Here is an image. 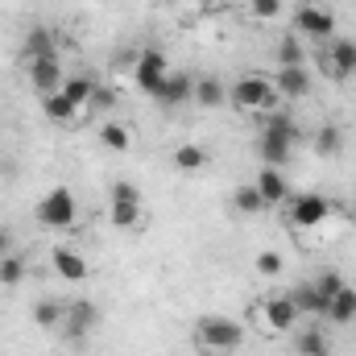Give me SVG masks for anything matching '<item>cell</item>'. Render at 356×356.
<instances>
[{
	"instance_id": "cell-20",
	"label": "cell",
	"mask_w": 356,
	"mask_h": 356,
	"mask_svg": "<svg viewBox=\"0 0 356 356\" xmlns=\"http://www.w3.org/2000/svg\"><path fill=\"white\" fill-rule=\"evenodd\" d=\"M311 145H315L319 158H332V154L344 149V129H340V124H319L315 137H311Z\"/></svg>"
},
{
	"instance_id": "cell-12",
	"label": "cell",
	"mask_w": 356,
	"mask_h": 356,
	"mask_svg": "<svg viewBox=\"0 0 356 356\" xmlns=\"http://www.w3.org/2000/svg\"><path fill=\"white\" fill-rule=\"evenodd\" d=\"M191 95H195V79L182 75V71H178V75L170 71V79L162 83V91H158L154 99H158L162 108H182V104H191Z\"/></svg>"
},
{
	"instance_id": "cell-6",
	"label": "cell",
	"mask_w": 356,
	"mask_h": 356,
	"mask_svg": "<svg viewBox=\"0 0 356 356\" xmlns=\"http://www.w3.org/2000/svg\"><path fill=\"white\" fill-rule=\"evenodd\" d=\"M166 79H170V63H166V54H162V50H145V54L137 58V67H133V83H137V91H145V95L154 99Z\"/></svg>"
},
{
	"instance_id": "cell-37",
	"label": "cell",
	"mask_w": 356,
	"mask_h": 356,
	"mask_svg": "<svg viewBox=\"0 0 356 356\" xmlns=\"http://www.w3.org/2000/svg\"><path fill=\"white\" fill-rule=\"evenodd\" d=\"M195 4H199V8H220L224 0H195Z\"/></svg>"
},
{
	"instance_id": "cell-34",
	"label": "cell",
	"mask_w": 356,
	"mask_h": 356,
	"mask_svg": "<svg viewBox=\"0 0 356 356\" xmlns=\"http://www.w3.org/2000/svg\"><path fill=\"white\" fill-rule=\"evenodd\" d=\"M108 203H141V191H137L133 182L116 178V182H112V191H108Z\"/></svg>"
},
{
	"instance_id": "cell-8",
	"label": "cell",
	"mask_w": 356,
	"mask_h": 356,
	"mask_svg": "<svg viewBox=\"0 0 356 356\" xmlns=\"http://www.w3.org/2000/svg\"><path fill=\"white\" fill-rule=\"evenodd\" d=\"M273 91H277V99H307L315 91V79H311L307 67H277Z\"/></svg>"
},
{
	"instance_id": "cell-14",
	"label": "cell",
	"mask_w": 356,
	"mask_h": 356,
	"mask_svg": "<svg viewBox=\"0 0 356 356\" xmlns=\"http://www.w3.org/2000/svg\"><path fill=\"white\" fill-rule=\"evenodd\" d=\"M50 261H54V273H58L63 282H83V277H88V261H83L75 249H67V245H58V249L50 253Z\"/></svg>"
},
{
	"instance_id": "cell-36",
	"label": "cell",
	"mask_w": 356,
	"mask_h": 356,
	"mask_svg": "<svg viewBox=\"0 0 356 356\" xmlns=\"http://www.w3.org/2000/svg\"><path fill=\"white\" fill-rule=\"evenodd\" d=\"M4 253H13V232H8V228H0V257H4Z\"/></svg>"
},
{
	"instance_id": "cell-38",
	"label": "cell",
	"mask_w": 356,
	"mask_h": 356,
	"mask_svg": "<svg viewBox=\"0 0 356 356\" xmlns=\"http://www.w3.org/2000/svg\"><path fill=\"white\" fill-rule=\"evenodd\" d=\"M344 216H348V224L356 228V203H353V207H344Z\"/></svg>"
},
{
	"instance_id": "cell-17",
	"label": "cell",
	"mask_w": 356,
	"mask_h": 356,
	"mask_svg": "<svg viewBox=\"0 0 356 356\" xmlns=\"http://www.w3.org/2000/svg\"><path fill=\"white\" fill-rule=\"evenodd\" d=\"M290 298H294L298 315H319V319H327V302H332V298H323V294L315 290V282L294 286V290H290Z\"/></svg>"
},
{
	"instance_id": "cell-11",
	"label": "cell",
	"mask_w": 356,
	"mask_h": 356,
	"mask_svg": "<svg viewBox=\"0 0 356 356\" xmlns=\"http://www.w3.org/2000/svg\"><path fill=\"white\" fill-rule=\"evenodd\" d=\"M63 63H58V54H50V58H33L29 63V83L38 88V95H46V91H58L63 88Z\"/></svg>"
},
{
	"instance_id": "cell-10",
	"label": "cell",
	"mask_w": 356,
	"mask_h": 356,
	"mask_svg": "<svg viewBox=\"0 0 356 356\" xmlns=\"http://www.w3.org/2000/svg\"><path fill=\"white\" fill-rule=\"evenodd\" d=\"M323 71L332 79H353L356 75V42L353 38H340L327 46V58H323Z\"/></svg>"
},
{
	"instance_id": "cell-21",
	"label": "cell",
	"mask_w": 356,
	"mask_h": 356,
	"mask_svg": "<svg viewBox=\"0 0 356 356\" xmlns=\"http://www.w3.org/2000/svg\"><path fill=\"white\" fill-rule=\"evenodd\" d=\"M108 220H112V228L129 232L145 220V203H108Z\"/></svg>"
},
{
	"instance_id": "cell-29",
	"label": "cell",
	"mask_w": 356,
	"mask_h": 356,
	"mask_svg": "<svg viewBox=\"0 0 356 356\" xmlns=\"http://www.w3.org/2000/svg\"><path fill=\"white\" fill-rule=\"evenodd\" d=\"M294 353H298V356H327V336H323L319 327H311V332H302V336H298Z\"/></svg>"
},
{
	"instance_id": "cell-30",
	"label": "cell",
	"mask_w": 356,
	"mask_h": 356,
	"mask_svg": "<svg viewBox=\"0 0 356 356\" xmlns=\"http://www.w3.org/2000/svg\"><path fill=\"white\" fill-rule=\"evenodd\" d=\"M232 203H236V211H245V216H261V211H266V199H261L257 186H241Z\"/></svg>"
},
{
	"instance_id": "cell-27",
	"label": "cell",
	"mask_w": 356,
	"mask_h": 356,
	"mask_svg": "<svg viewBox=\"0 0 356 356\" xmlns=\"http://www.w3.org/2000/svg\"><path fill=\"white\" fill-rule=\"evenodd\" d=\"M257 149H261V158H266V166H286L290 162V145L286 141H277V137H269V133H261V141H257Z\"/></svg>"
},
{
	"instance_id": "cell-1",
	"label": "cell",
	"mask_w": 356,
	"mask_h": 356,
	"mask_svg": "<svg viewBox=\"0 0 356 356\" xmlns=\"http://www.w3.org/2000/svg\"><path fill=\"white\" fill-rule=\"evenodd\" d=\"M245 344V327L228 315H203L195 323V348L203 356H232Z\"/></svg>"
},
{
	"instance_id": "cell-35",
	"label": "cell",
	"mask_w": 356,
	"mask_h": 356,
	"mask_svg": "<svg viewBox=\"0 0 356 356\" xmlns=\"http://www.w3.org/2000/svg\"><path fill=\"white\" fill-rule=\"evenodd\" d=\"M282 269H286V257L273 253V249H266V253L257 257V273H261V277H282Z\"/></svg>"
},
{
	"instance_id": "cell-33",
	"label": "cell",
	"mask_w": 356,
	"mask_h": 356,
	"mask_svg": "<svg viewBox=\"0 0 356 356\" xmlns=\"http://www.w3.org/2000/svg\"><path fill=\"white\" fill-rule=\"evenodd\" d=\"M245 8H249V17H257V21H277V17H282V0H245Z\"/></svg>"
},
{
	"instance_id": "cell-24",
	"label": "cell",
	"mask_w": 356,
	"mask_h": 356,
	"mask_svg": "<svg viewBox=\"0 0 356 356\" xmlns=\"http://www.w3.org/2000/svg\"><path fill=\"white\" fill-rule=\"evenodd\" d=\"M199 108H220L228 99V88L220 79H195V95H191Z\"/></svg>"
},
{
	"instance_id": "cell-26",
	"label": "cell",
	"mask_w": 356,
	"mask_h": 356,
	"mask_svg": "<svg viewBox=\"0 0 356 356\" xmlns=\"http://www.w3.org/2000/svg\"><path fill=\"white\" fill-rule=\"evenodd\" d=\"M63 319H67V307H63V302H54V298H46V302H38V307H33V323H38V327H46V332H50V327H63Z\"/></svg>"
},
{
	"instance_id": "cell-7",
	"label": "cell",
	"mask_w": 356,
	"mask_h": 356,
	"mask_svg": "<svg viewBox=\"0 0 356 356\" xmlns=\"http://www.w3.org/2000/svg\"><path fill=\"white\" fill-rule=\"evenodd\" d=\"M253 311H257V319L266 323V332H273V336H277V332H290V327L298 323V307H294L290 294H269V298H261Z\"/></svg>"
},
{
	"instance_id": "cell-2",
	"label": "cell",
	"mask_w": 356,
	"mask_h": 356,
	"mask_svg": "<svg viewBox=\"0 0 356 356\" xmlns=\"http://www.w3.org/2000/svg\"><path fill=\"white\" fill-rule=\"evenodd\" d=\"M228 104H232L236 112H273V108H277L273 79H266V75H241V79L228 88Z\"/></svg>"
},
{
	"instance_id": "cell-5",
	"label": "cell",
	"mask_w": 356,
	"mask_h": 356,
	"mask_svg": "<svg viewBox=\"0 0 356 356\" xmlns=\"http://www.w3.org/2000/svg\"><path fill=\"white\" fill-rule=\"evenodd\" d=\"M332 211H336L332 199H323V195H315V191L286 199V224H290V228H319Z\"/></svg>"
},
{
	"instance_id": "cell-16",
	"label": "cell",
	"mask_w": 356,
	"mask_h": 356,
	"mask_svg": "<svg viewBox=\"0 0 356 356\" xmlns=\"http://www.w3.org/2000/svg\"><path fill=\"white\" fill-rule=\"evenodd\" d=\"M58 91H63L79 112H88L91 104H95V91H99V88H95V79H91V75H67Z\"/></svg>"
},
{
	"instance_id": "cell-3",
	"label": "cell",
	"mask_w": 356,
	"mask_h": 356,
	"mask_svg": "<svg viewBox=\"0 0 356 356\" xmlns=\"http://www.w3.org/2000/svg\"><path fill=\"white\" fill-rule=\"evenodd\" d=\"M294 33L302 42H332L336 38V13L332 8H319V4H298L294 8Z\"/></svg>"
},
{
	"instance_id": "cell-22",
	"label": "cell",
	"mask_w": 356,
	"mask_h": 356,
	"mask_svg": "<svg viewBox=\"0 0 356 356\" xmlns=\"http://www.w3.org/2000/svg\"><path fill=\"white\" fill-rule=\"evenodd\" d=\"M327 319H332V323H353L356 319V286H344L340 294H332Z\"/></svg>"
},
{
	"instance_id": "cell-18",
	"label": "cell",
	"mask_w": 356,
	"mask_h": 356,
	"mask_svg": "<svg viewBox=\"0 0 356 356\" xmlns=\"http://www.w3.org/2000/svg\"><path fill=\"white\" fill-rule=\"evenodd\" d=\"M42 112H46V120H54V124H71V120L83 116L63 91H46V95H42Z\"/></svg>"
},
{
	"instance_id": "cell-4",
	"label": "cell",
	"mask_w": 356,
	"mask_h": 356,
	"mask_svg": "<svg viewBox=\"0 0 356 356\" xmlns=\"http://www.w3.org/2000/svg\"><path fill=\"white\" fill-rule=\"evenodd\" d=\"M38 220H42L46 228H71V224L79 220V203H75L71 186H54V191H46L42 203H38Z\"/></svg>"
},
{
	"instance_id": "cell-39",
	"label": "cell",
	"mask_w": 356,
	"mask_h": 356,
	"mask_svg": "<svg viewBox=\"0 0 356 356\" xmlns=\"http://www.w3.org/2000/svg\"><path fill=\"white\" fill-rule=\"evenodd\" d=\"M158 4H182V0H158Z\"/></svg>"
},
{
	"instance_id": "cell-19",
	"label": "cell",
	"mask_w": 356,
	"mask_h": 356,
	"mask_svg": "<svg viewBox=\"0 0 356 356\" xmlns=\"http://www.w3.org/2000/svg\"><path fill=\"white\" fill-rule=\"evenodd\" d=\"M50 54H54V29L33 25V29L25 33V58L33 63V58H50Z\"/></svg>"
},
{
	"instance_id": "cell-13",
	"label": "cell",
	"mask_w": 356,
	"mask_h": 356,
	"mask_svg": "<svg viewBox=\"0 0 356 356\" xmlns=\"http://www.w3.org/2000/svg\"><path fill=\"white\" fill-rule=\"evenodd\" d=\"M266 133L269 137H277V141H286V145H298V141H302V129H298V120H294L290 108L266 112Z\"/></svg>"
},
{
	"instance_id": "cell-31",
	"label": "cell",
	"mask_w": 356,
	"mask_h": 356,
	"mask_svg": "<svg viewBox=\"0 0 356 356\" xmlns=\"http://www.w3.org/2000/svg\"><path fill=\"white\" fill-rule=\"evenodd\" d=\"M311 282H315V290H319V294H323V298H332V294H340V290H344V286H348V282H344V273H340V269H323V273H315V277H311Z\"/></svg>"
},
{
	"instance_id": "cell-25",
	"label": "cell",
	"mask_w": 356,
	"mask_h": 356,
	"mask_svg": "<svg viewBox=\"0 0 356 356\" xmlns=\"http://www.w3.org/2000/svg\"><path fill=\"white\" fill-rule=\"evenodd\" d=\"M175 166H178V170H186V175L203 170V166H207V149H203V145H191V141H186V145H178V149H175Z\"/></svg>"
},
{
	"instance_id": "cell-28",
	"label": "cell",
	"mask_w": 356,
	"mask_h": 356,
	"mask_svg": "<svg viewBox=\"0 0 356 356\" xmlns=\"http://www.w3.org/2000/svg\"><path fill=\"white\" fill-rule=\"evenodd\" d=\"M99 141H104L108 149H116V154H124V149L133 145V133H129L124 124H116V120H108V124L99 129Z\"/></svg>"
},
{
	"instance_id": "cell-9",
	"label": "cell",
	"mask_w": 356,
	"mask_h": 356,
	"mask_svg": "<svg viewBox=\"0 0 356 356\" xmlns=\"http://www.w3.org/2000/svg\"><path fill=\"white\" fill-rule=\"evenodd\" d=\"M99 323V311H95V302L88 298H79V302H71L67 307V319H63V332H67V340H75V344H83L91 336V327Z\"/></svg>"
},
{
	"instance_id": "cell-15",
	"label": "cell",
	"mask_w": 356,
	"mask_h": 356,
	"mask_svg": "<svg viewBox=\"0 0 356 356\" xmlns=\"http://www.w3.org/2000/svg\"><path fill=\"white\" fill-rule=\"evenodd\" d=\"M253 186L261 191L266 207H277V203H286V199H290V186H286V178H282V170H277V166H266V170L257 175V182H253Z\"/></svg>"
},
{
	"instance_id": "cell-32",
	"label": "cell",
	"mask_w": 356,
	"mask_h": 356,
	"mask_svg": "<svg viewBox=\"0 0 356 356\" xmlns=\"http://www.w3.org/2000/svg\"><path fill=\"white\" fill-rule=\"evenodd\" d=\"M17 282H25V261L17 253H4L0 257V286H17Z\"/></svg>"
},
{
	"instance_id": "cell-23",
	"label": "cell",
	"mask_w": 356,
	"mask_h": 356,
	"mask_svg": "<svg viewBox=\"0 0 356 356\" xmlns=\"http://www.w3.org/2000/svg\"><path fill=\"white\" fill-rule=\"evenodd\" d=\"M277 67H307V46L298 33H286L277 42Z\"/></svg>"
}]
</instances>
